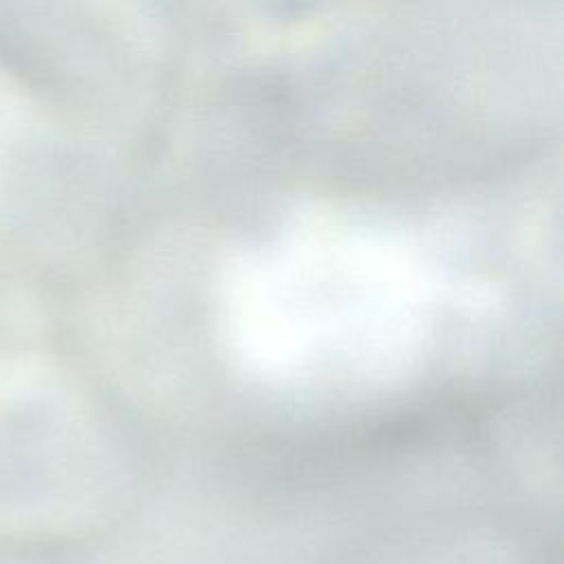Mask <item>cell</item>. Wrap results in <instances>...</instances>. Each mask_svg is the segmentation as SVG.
Returning <instances> with one entry per match:
<instances>
[{"mask_svg":"<svg viewBox=\"0 0 564 564\" xmlns=\"http://www.w3.org/2000/svg\"><path fill=\"white\" fill-rule=\"evenodd\" d=\"M2 121H4V115H2V110H0V123H2Z\"/></svg>","mask_w":564,"mask_h":564,"instance_id":"cell-1","label":"cell"}]
</instances>
